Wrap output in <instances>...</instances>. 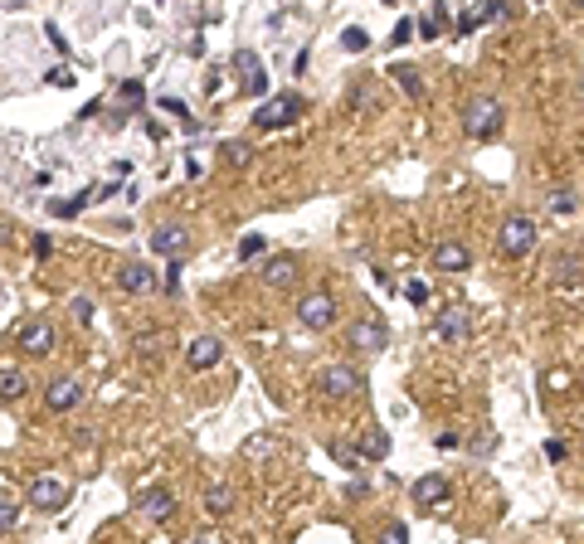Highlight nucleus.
I'll list each match as a JSON object with an SVG mask.
<instances>
[{
	"label": "nucleus",
	"instance_id": "nucleus-25",
	"mask_svg": "<svg viewBox=\"0 0 584 544\" xmlns=\"http://www.w3.org/2000/svg\"><path fill=\"white\" fill-rule=\"evenodd\" d=\"M414 30H419V40H438V34L448 30V5H428Z\"/></svg>",
	"mask_w": 584,
	"mask_h": 544
},
{
	"label": "nucleus",
	"instance_id": "nucleus-41",
	"mask_svg": "<svg viewBox=\"0 0 584 544\" xmlns=\"http://www.w3.org/2000/svg\"><path fill=\"white\" fill-rule=\"evenodd\" d=\"M166 292H181V263H171V268H166Z\"/></svg>",
	"mask_w": 584,
	"mask_h": 544
},
{
	"label": "nucleus",
	"instance_id": "nucleus-4",
	"mask_svg": "<svg viewBox=\"0 0 584 544\" xmlns=\"http://www.w3.org/2000/svg\"><path fill=\"white\" fill-rule=\"evenodd\" d=\"M10 341L20 345V355H30V360H44L49 350L58 345V335H54V321L49 317H25L10 331Z\"/></svg>",
	"mask_w": 584,
	"mask_h": 544
},
{
	"label": "nucleus",
	"instance_id": "nucleus-29",
	"mask_svg": "<svg viewBox=\"0 0 584 544\" xmlns=\"http://www.w3.org/2000/svg\"><path fill=\"white\" fill-rule=\"evenodd\" d=\"M341 49H346V54H361V49H371V34H365L361 25H351V30L341 34Z\"/></svg>",
	"mask_w": 584,
	"mask_h": 544
},
{
	"label": "nucleus",
	"instance_id": "nucleus-46",
	"mask_svg": "<svg viewBox=\"0 0 584 544\" xmlns=\"http://www.w3.org/2000/svg\"><path fill=\"white\" fill-rule=\"evenodd\" d=\"M190 544H214V540H190Z\"/></svg>",
	"mask_w": 584,
	"mask_h": 544
},
{
	"label": "nucleus",
	"instance_id": "nucleus-5",
	"mask_svg": "<svg viewBox=\"0 0 584 544\" xmlns=\"http://www.w3.org/2000/svg\"><path fill=\"white\" fill-rule=\"evenodd\" d=\"M317 389L341 404V398H355V394L365 389V374L355 370V365H341V360H337V365H321L317 370Z\"/></svg>",
	"mask_w": 584,
	"mask_h": 544
},
{
	"label": "nucleus",
	"instance_id": "nucleus-45",
	"mask_svg": "<svg viewBox=\"0 0 584 544\" xmlns=\"http://www.w3.org/2000/svg\"><path fill=\"white\" fill-rule=\"evenodd\" d=\"M5 238H10V224H5V219H0V244H5Z\"/></svg>",
	"mask_w": 584,
	"mask_h": 544
},
{
	"label": "nucleus",
	"instance_id": "nucleus-37",
	"mask_svg": "<svg viewBox=\"0 0 584 544\" xmlns=\"http://www.w3.org/2000/svg\"><path fill=\"white\" fill-rule=\"evenodd\" d=\"M409 34H419V30H414V20H400V25H395V34H390V44H395V49H400V44L409 40Z\"/></svg>",
	"mask_w": 584,
	"mask_h": 544
},
{
	"label": "nucleus",
	"instance_id": "nucleus-12",
	"mask_svg": "<svg viewBox=\"0 0 584 544\" xmlns=\"http://www.w3.org/2000/svg\"><path fill=\"white\" fill-rule=\"evenodd\" d=\"M112 277H117V287H122L127 297H151L157 292V268H147L141 258H122Z\"/></svg>",
	"mask_w": 584,
	"mask_h": 544
},
{
	"label": "nucleus",
	"instance_id": "nucleus-39",
	"mask_svg": "<svg viewBox=\"0 0 584 544\" xmlns=\"http://www.w3.org/2000/svg\"><path fill=\"white\" fill-rule=\"evenodd\" d=\"M137 345H141V355H157L161 335H157V331H147V335H137Z\"/></svg>",
	"mask_w": 584,
	"mask_h": 544
},
{
	"label": "nucleus",
	"instance_id": "nucleus-2",
	"mask_svg": "<svg viewBox=\"0 0 584 544\" xmlns=\"http://www.w3.org/2000/svg\"><path fill=\"white\" fill-rule=\"evenodd\" d=\"M535 238H541V228H535L531 214H507L502 228H497V248H502V258H511V263L531 258Z\"/></svg>",
	"mask_w": 584,
	"mask_h": 544
},
{
	"label": "nucleus",
	"instance_id": "nucleus-19",
	"mask_svg": "<svg viewBox=\"0 0 584 544\" xmlns=\"http://www.w3.org/2000/svg\"><path fill=\"white\" fill-rule=\"evenodd\" d=\"M30 394V374L20 365H0V404H25Z\"/></svg>",
	"mask_w": 584,
	"mask_h": 544
},
{
	"label": "nucleus",
	"instance_id": "nucleus-27",
	"mask_svg": "<svg viewBox=\"0 0 584 544\" xmlns=\"http://www.w3.org/2000/svg\"><path fill=\"white\" fill-rule=\"evenodd\" d=\"M395 83H400V93H409V98H424V78H419V68H414V64L395 68Z\"/></svg>",
	"mask_w": 584,
	"mask_h": 544
},
{
	"label": "nucleus",
	"instance_id": "nucleus-31",
	"mask_svg": "<svg viewBox=\"0 0 584 544\" xmlns=\"http://www.w3.org/2000/svg\"><path fill=\"white\" fill-rule=\"evenodd\" d=\"M264 253H268V244H264V238H258V234H248V238H239V258H244V263L264 258Z\"/></svg>",
	"mask_w": 584,
	"mask_h": 544
},
{
	"label": "nucleus",
	"instance_id": "nucleus-42",
	"mask_svg": "<svg viewBox=\"0 0 584 544\" xmlns=\"http://www.w3.org/2000/svg\"><path fill=\"white\" fill-rule=\"evenodd\" d=\"M404 297H409V301H428V282H409V287H404Z\"/></svg>",
	"mask_w": 584,
	"mask_h": 544
},
{
	"label": "nucleus",
	"instance_id": "nucleus-20",
	"mask_svg": "<svg viewBox=\"0 0 584 544\" xmlns=\"http://www.w3.org/2000/svg\"><path fill=\"white\" fill-rule=\"evenodd\" d=\"M580 277H584V258H580V253H555V258H551V282L555 287H580Z\"/></svg>",
	"mask_w": 584,
	"mask_h": 544
},
{
	"label": "nucleus",
	"instance_id": "nucleus-21",
	"mask_svg": "<svg viewBox=\"0 0 584 544\" xmlns=\"http://www.w3.org/2000/svg\"><path fill=\"white\" fill-rule=\"evenodd\" d=\"M482 25H487V5H482V0L458 5V15H453V34H478Z\"/></svg>",
	"mask_w": 584,
	"mask_h": 544
},
{
	"label": "nucleus",
	"instance_id": "nucleus-8",
	"mask_svg": "<svg viewBox=\"0 0 584 544\" xmlns=\"http://www.w3.org/2000/svg\"><path fill=\"white\" fill-rule=\"evenodd\" d=\"M428 331L438 335V341H448V345H463L472 335V317H468V307H458V301H448V307H438L434 311V326Z\"/></svg>",
	"mask_w": 584,
	"mask_h": 544
},
{
	"label": "nucleus",
	"instance_id": "nucleus-17",
	"mask_svg": "<svg viewBox=\"0 0 584 544\" xmlns=\"http://www.w3.org/2000/svg\"><path fill=\"white\" fill-rule=\"evenodd\" d=\"M220 360H224V341H220V335H195V341L185 345V365L200 370V374L214 370Z\"/></svg>",
	"mask_w": 584,
	"mask_h": 544
},
{
	"label": "nucleus",
	"instance_id": "nucleus-1",
	"mask_svg": "<svg viewBox=\"0 0 584 544\" xmlns=\"http://www.w3.org/2000/svg\"><path fill=\"white\" fill-rule=\"evenodd\" d=\"M458 122H463V131H468L472 141H492V137H502V127H507V107L497 98H487V93H478V98L463 103Z\"/></svg>",
	"mask_w": 584,
	"mask_h": 544
},
{
	"label": "nucleus",
	"instance_id": "nucleus-10",
	"mask_svg": "<svg viewBox=\"0 0 584 544\" xmlns=\"http://www.w3.org/2000/svg\"><path fill=\"white\" fill-rule=\"evenodd\" d=\"M83 404V379L78 374H54L49 384H44V408L49 414H74Z\"/></svg>",
	"mask_w": 584,
	"mask_h": 544
},
{
	"label": "nucleus",
	"instance_id": "nucleus-22",
	"mask_svg": "<svg viewBox=\"0 0 584 544\" xmlns=\"http://www.w3.org/2000/svg\"><path fill=\"white\" fill-rule=\"evenodd\" d=\"M545 210H551L555 219H570V214L580 210V195H575V185H555L551 195H545Z\"/></svg>",
	"mask_w": 584,
	"mask_h": 544
},
{
	"label": "nucleus",
	"instance_id": "nucleus-7",
	"mask_svg": "<svg viewBox=\"0 0 584 544\" xmlns=\"http://www.w3.org/2000/svg\"><path fill=\"white\" fill-rule=\"evenodd\" d=\"M302 107H307V98H297V93H278V98H268L254 112V127L258 131H283V127H292L297 117H302Z\"/></svg>",
	"mask_w": 584,
	"mask_h": 544
},
{
	"label": "nucleus",
	"instance_id": "nucleus-18",
	"mask_svg": "<svg viewBox=\"0 0 584 544\" xmlns=\"http://www.w3.org/2000/svg\"><path fill=\"white\" fill-rule=\"evenodd\" d=\"M434 268H438V272H468V268H472L468 244H458V238H444V244L434 248Z\"/></svg>",
	"mask_w": 584,
	"mask_h": 544
},
{
	"label": "nucleus",
	"instance_id": "nucleus-14",
	"mask_svg": "<svg viewBox=\"0 0 584 544\" xmlns=\"http://www.w3.org/2000/svg\"><path fill=\"white\" fill-rule=\"evenodd\" d=\"M448 495H453V481L444 477V471H428V477H419V481H414L409 501L419 505V511H438V505H444Z\"/></svg>",
	"mask_w": 584,
	"mask_h": 544
},
{
	"label": "nucleus",
	"instance_id": "nucleus-38",
	"mask_svg": "<svg viewBox=\"0 0 584 544\" xmlns=\"http://www.w3.org/2000/svg\"><path fill=\"white\" fill-rule=\"evenodd\" d=\"M54 253V238L49 234H34V258H49Z\"/></svg>",
	"mask_w": 584,
	"mask_h": 544
},
{
	"label": "nucleus",
	"instance_id": "nucleus-32",
	"mask_svg": "<svg viewBox=\"0 0 584 544\" xmlns=\"http://www.w3.org/2000/svg\"><path fill=\"white\" fill-rule=\"evenodd\" d=\"M375 544H409V530H404L400 520H390V525L380 530V540H375Z\"/></svg>",
	"mask_w": 584,
	"mask_h": 544
},
{
	"label": "nucleus",
	"instance_id": "nucleus-13",
	"mask_svg": "<svg viewBox=\"0 0 584 544\" xmlns=\"http://www.w3.org/2000/svg\"><path fill=\"white\" fill-rule=\"evenodd\" d=\"M302 277V268H297V258L292 253H273V258L258 268V282L273 287V292H292V282Z\"/></svg>",
	"mask_w": 584,
	"mask_h": 544
},
{
	"label": "nucleus",
	"instance_id": "nucleus-30",
	"mask_svg": "<svg viewBox=\"0 0 584 544\" xmlns=\"http://www.w3.org/2000/svg\"><path fill=\"white\" fill-rule=\"evenodd\" d=\"M15 525H20V501H5V495H0V535H10Z\"/></svg>",
	"mask_w": 584,
	"mask_h": 544
},
{
	"label": "nucleus",
	"instance_id": "nucleus-36",
	"mask_svg": "<svg viewBox=\"0 0 584 544\" xmlns=\"http://www.w3.org/2000/svg\"><path fill=\"white\" fill-rule=\"evenodd\" d=\"M570 384H575V374H570V370H551V374H545V389H551V394L570 389Z\"/></svg>",
	"mask_w": 584,
	"mask_h": 544
},
{
	"label": "nucleus",
	"instance_id": "nucleus-23",
	"mask_svg": "<svg viewBox=\"0 0 584 544\" xmlns=\"http://www.w3.org/2000/svg\"><path fill=\"white\" fill-rule=\"evenodd\" d=\"M200 501H205V515L210 520H224L234 511V491L229 486H205V495H200Z\"/></svg>",
	"mask_w": 584,
	"mask_h": 544
},
{
	"label": "nucleus",
	"instance_id": "nucleus-9",
	"mask_svg": "<svg viewBox=\"0 0 584 544\" xmlns=\"http://www.w3.org/2000/svg\"><path fill=\"white\" fill-rule=\"evenodd\" d=\"M385 345H390L385 321L361 317V321H351V326H346V350H355V355H380Z\"/></svg>",
	"mask_w": 584,
	"mask_h": 544
},
{
	"label": "nucleus",
	"instance_id": "nucleus-3",
	"mask_svg": "<svg viewBox=\"0 0 584 544\" xmlns=\"http://www.w3.org/2000/svg\"><path fill=\"white\" fill-rule=\"evenodd\" d=\"M292 317L302 331H331L341 317V307H337V297L331 292H302L297 297V307H292Z\"/></svg>",
	"mask_w": 584,
	"mask_h": 544
},
{
	"label": "nucleus",
	"instance_id": "nucleus-33",
	"mask_svg": "<svg viewBox=\"0 0 584 544\" xmlns=\"http://www.w3.org/2000/svg\"><path fill=\"white\" fill-rule=\"evenodd\" d=\"M248 156H254V147H248V141H229V147H224V161H229V165H244Z\"/></svg>",
	"mask_w": 584,
	"mask_h": 544
},
{
	"label": "nucleus",
	"instance_id": "nucleus-34",
	"mask_svg": "<svg viewBox=\"0 0 584 544\" xmlns=\"http://www.w3.org/2000/svg\"><path fill=\"white\" fill-rule=\"evenodd\" d=\"M68 307H74V321L78 326H93V297H74Z\"/></svg>",
	"mask_w": 584,
	"mask_h": 544
},
{
	"label": "nucleus",
	"instance_id": "nucleus-44",
	"mask_svg": "<svg viewBox=\"0 0 584 544\" xmlns=\"http://www.w3.org/2000/svg\"><path fill=\"white\" fill-rule=\"evenodd\" d=\"M434 447H444V452H453V447H458V433H438Z\"/></svg>",
	"mask_w": 584,
	"mask_h": 544
},
{
	"label": "nucleus",
	"instance_id": "nucleus-24",
	"mask_svg": "<svg viewBox=\"0 0 584 544\" xmlns=\"http://www.w3.org/2000/svg\"><path fill=\"white\" fill-rule=\"evenodd\" d=\"M327 452H331V462H341L346 471H361V467H365L361 447H355V442H346V438H331V442H327Z\"/></svg>",
	"mask_w": 584,
	"mask_h": 544
},
{
	"label": "nucleus",
	"instance_id": "nucleus-26",
	"mask_svg": "<svg viewBox=\"0 0 584 544\" xmlns=\"http://www.w3.org/2000/svg\"><path fill=\"white\" fill-rule=\"evenodd\" d=\"M141 98H147V93H141V83H132V78H127V83H117V107H122V112H117V117L137 112V107H141Z\"/></svg>",
	"mask_w": 584,
	"mask_h": 544
},
{
	"label": "nucleus",
	"instance_id": "nucleus-40",
	"mask_svg": "<svg viewBox=\"0 0 584 544\" xmlns=\"http://www.w3.org/2000/svg\"><path fill=\"white\" fill-rule=\"evenodd\" d=\"M565 452H570V447L560 442V438H551V442H545V457H551V462H565Z\"/></svg>",
	"mask_w": 584,
	"mask_h": 544
},
{
	"label": "nucleus",
	"instance_id": "nucleus-15",
	"mask_svg": "<svg viewBox=\"0 0 584 544\" xmlns=\"http://www.w3.org/2000/svg\"><path fill=\"white\" fill-rule=\"evenodd\" d=\"M229 68L239 74V88L244 93H264L268 88V68H264V58H258L254 49H234Z\"/></svg>",
	"mask_w": 584,
	"mask_h": 544
},
{
	"label": "nucleus",
	"instance_id": "nucleus-16",
	"mask_svg": "<svg viewBox=\"0 0 584 544\" xmlns=\"http://www.w3.org/2000/svg\"><path fill=\"white\" fill-rule=\"evenodd\" d=\"M137 511L151 520V525H166V520H175V511H181V501H175L166 486H151V491H141L137 495Z\"/></svg>",
	"mask_w": 584,
	"mask_h": 544
},
{
	"label": "nucleus",
	"instance_id": "nucleus-6",
	"mask_svg": "<svg viewBox=\"0 0 584 544\" xmlns=\"http://www.w3.org/2000/svg\"><path fill=\"white\" fill-rule=\"evenodd\" d=\"M68 495H74V486H68L64 477H54V471H40V477H30V486H25V501L34 505V511H64Z\"/></svg>",
	"mask_w": 584,
	"mask_h": 544
},
{
	"label": "nucleus",
	"instance_id": "nucleus-11",
	"mask_svg": "<svg viewBox=\"0 0 584 544\" xmlns=\"http://www.w3.org/2000/svg\"><path fill=\"white\" fill-rule=\"evenodd\" d=\"M151 253H161L166 263H181L185 253H190V228H185V224L161 219L157 228H151Z\"/></svg>",
	"mask_w": 584,
	"mask_h": 544
},
{
	"label": "nucleus",
	"instance_id": "nucleus-28",
	"mask_svg": "<svg viewBox=\"0 0 584 544\" xmlns=\"http://www.w3.org/2000/svg\"><path fill=\"white\" fill-rule=\"evenodd\" d=\"M355 447H361V457H365V462H371V457H375V462H380V457H385L390 452V438H385V433H371V438H365V442H355Z\"/></svg>",
	"mask_w": 584,
	"mask_h": 544
},
{
	"label": "nucleus",
	"instance_id": "nucleus-35",
	"mask_svg": "<svg viewBox=\"0 0 584 544\" xmlns=\"http://www.w3.org/2000/svg\"><path fill=\"white\" fill-rule=\"evenodd\" d=\"M365 103H375V88H371V83H355V88H351V112H361Z\"/></svg>",
	"mask_w": 584,
	"mask_h": 544
},
{
	"label": "nucleus",
	"instance_id": "nucleus-43",
	"mask_svg": "<svg viewBox=\"0 0 584 544\" xmlns=\"http://www.w3.org/2000/svg\"><path fill=\"white\" fill-rule=\"evenodd\" d=\"M517 15V5H487V20H511Z\"/></svg>",
	"mask_w": 584,
	"mask_h": 544
}]
</instances>
